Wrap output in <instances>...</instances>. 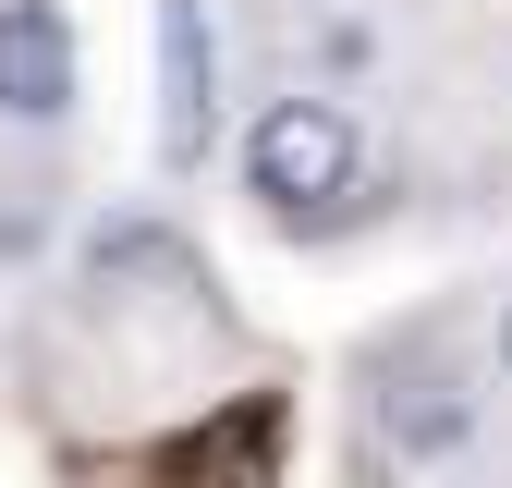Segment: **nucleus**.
Wrapping results in <instances>:
<instances>
[{
  "mask_svg": "<svg viewBox=\"0 0 512 488\" xmlns=\"http://www.w3.org/2000/svg\"><path fill=\"white\" fill-rule=\"evenodd\" d=\"M244 196L269 208L281 232H330V208L354 196V110L317 98V86L269 98L244 122Z\"/></svg>",
  "mask_w": 512,
  "mask_h": 488,
  "instance_id": "1",
  "label": "nucleus"
},
{
  "mask_svg": "<svg viewBox=\"0 0 512 488\" xmlns=\"http://www.w3.org/2000/svg\"><path fill=\"white\" fill-rule=\"evenodd\" d=\"M281 440H293L281 391H232L159 452V488H281Z\"/></svg>",
  "mask_w": 512,
  "mask_h": 488,
  "instance_id": "2",
  "label": "nucleus"
},
{
  "mask_svg": "<svg viewBox=\"0 0 512 488\" xmlns=\"http://www.w3.org/2000/svg\"><path fill=\"white\" fill-rule=\"evenodd\" d=\"M159 25V171H196L220 135V37H208V0H147Z\"/></svg>",
  "mask_w": 512,
  "mask_h": 488,
  "instance_id": "3",
  "label": "nucleus"
},
{
  "mask_svg": "<svg viewBox=\"0 0 512 488\" xmlns=\"http://www.w3.org/2000/svg\"><path fill=\"white\" fill-rule=\"evenodd\" d=\"M74 74H86V49H74V13L61 0H0V122H49L74 110Z\"/></svg>",
  "mask_w": 512,
  "mask_h": 488,
  "instance_id": "4",
  "label": "nucleus"
},
{
  "mask_svg": "<svg viewBox=\"0 0 512 488\" xmlns=\"http://www.w3.org/2000/svg\"><path fill=\"white\" fill-rule=\"evenodd\" d=\"M378 440L415 452V464H452V452L476 440V391L452 379V366H415V379L378 391Z\"/></svg>",
  "mask_w": 512,
  "mask_h": 488,
  "instance_id": "5",
  "label": "nucleus"
},
{
  "mask_svg": "<svg viewBox=\"0 0 512 488\" xmlns=\"http://www.w3.org/2000/svg\"><path fill=\"white\" fill-rule=\"evenodd\" d=\"M500 379H512V305H500Z\"/></svg>",
  "mask_w": 512,
  "mask_h": 488,
  "instance_id": "6",
  "label": "nucleus"
},
{
  "mask_svg": "<svg viewBox=\"0 0 512 488\" xmlns=\"http://www.w3.org/2000/svg\"><path fill=\"white\" fill-rule=\"evenodd\" d=\"M439 488H476V476H439Z\"/></svg>",
  "mask_w": 512,
  "mask_h": 488,
  "instance_id": "7",
  "label": "nucleus"
}]
</instances>
